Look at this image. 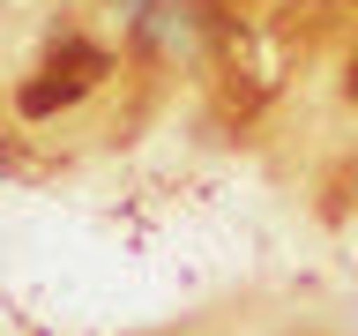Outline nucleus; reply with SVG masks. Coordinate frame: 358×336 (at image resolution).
I'll return each instance as SVG.
<instances>
[{
	"mask_svg": "<svg viewBox=\"0 0 358 336\" xmlns=\"http://www.w3.org/2000/svg\"><path fill=\"white\" fill-rule=\"evenodd\" d=\"M351 97H358V67H351Z\"/></svg>",
	"mask_w": 358,
	"mask_h": 336,
	"instance_id": "f03ea898",
	"label": "nucleus"
},
{
	"mask_svg": "<svg viewBox=\"0 0 358 336\" xmlns=\"http://www.w3.org/2000/svg\"><path fill=\"white\" fill-rule=\"evenodd\" d=\"M105 75H112V60L97 52V45H83V38H75V45H60V52H52V60H45L38 75L22 83V97H15V105L30 112V120H45V112H60V105H75V97H90Z\"/></svg>",
	"mask_w": 358,
	"mask_h": 336,
	"instance_id": "f257e3e1",
	"label": "nucleus"
}]
</instances>
